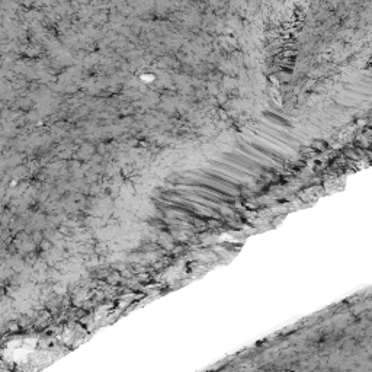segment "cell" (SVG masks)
<instances>
[{"label": "cell", "instance_id": "1", "mask_svg": "<svg viewBox=\"0 0 372 372\" xmlns=\"http://www.w3.org/2000/svg\"><path fill=\"white\" fill-rule=\"evenodd\" d=\"M211 164H212L214 167L221 169L223 172L230 173V175H236V176H240V178H250V175H249L246 170H243V169L238 167V166L228 164V162H215V160H211Z\"/></svg>", "mask_w": 372, "mask_h": 372}]
</instances>
